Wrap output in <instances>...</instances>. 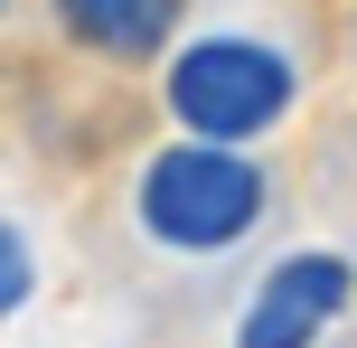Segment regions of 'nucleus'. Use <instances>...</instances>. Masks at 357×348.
<instances>
[{
  "label": "nucleus",
  "instance_id": "obj_5",
  "mask_svg": "<svg viewBox=\"0 0 357 348\" xmlns=\"http://www.w3.org/2000/svg\"><path fill=\"white\" fill-rule=\"evenodd\" d=\"M0 301H29V226H10V236H0Z\"/></svg>",
  "mask_w": 357,
  "mask_h": 348
},
{
  "label": "nucleus",
  "instance_id": "obj_2",
  "mask_svg": "<svg viewBox=\"0 0 357 348\" xmlns=\"http://www.w3.org/2000/svg\"><path fill=\"white\" fill-rule=\"evenodd\" d=\"M160 94H169L178 132H197V142H264L301 104V56L254 29H207L188 47H169Z\"/></svg>",
  "mask_w": 357,
  "mask_h": 348
},
{
  "label": "nucleus",
  "instance_id": "obj_4",
  "mask_svg": "<svg viewBox=\"0 0 357 348\" xmlns=\"http://www.w3.org/2000/svg\"><path fill=\"white\" fill-rule=\"evenodd\" d=\"M47 10H56V29L85 56H104V66H151L178 38V0H47Z\"/></svg>",
  "mask_w": 357,
  "mask_h": 348
},
{
  "label": "nucleus",
  "instance_id": "obj_1",
  "mask_svg": "<svg viewBox=\"0 0 357 348\" xmlns=\"http://www.w3.org/2000/svg\"><path fill=\"white\" fill-rule=\"evenodd\" d=\"M264 207H273V179L254 169L245 142H197L188 132V142L151 151L142 179H132V217L169 255H226L264 226Z\"/></svg>",
  "mask_w": 357,
  "mask_h": 348
},
{
  "label": "nucleus",
  "instance_id": "obj_3",
  "mask_svg": "<svg viewBox=\"0 0 357 348\" xmlns=\"http://www.w3.org/2000/svg\"><path fill=\"white\" fill-rule=\"evenodd\" d=\"M348 301H357V264L329 255V245H301L254 282L245 320H235V348H320L348 320Z\"/></svg>",
  "mask_w": 357,
  "mask_h": 348
}]
</instances>
